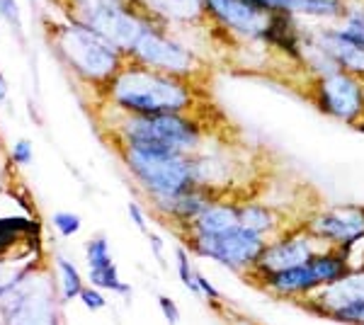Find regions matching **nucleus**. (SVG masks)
Here are the masks:
<instances>
[{"instance_id": "1", "label": "nucleus", "mask_w": 364, "mask_h": 325, "mask_svg": "<svg viewBox=\"0 0 364 325\" xmlns=\"http://www.w3.org/2000/svg\"><path fill=\"white\" fill-rule=\"evenodd\" d=\"M105 105L122 114H197L211 119L209 85L163 73L127 58L119 73L100 90Z\"/></svg>"}, {"instance_id": "2", "label": "nucleus", "mask_w": 364, "mask_h": 325, "mask_svg": "<svg viewBox=\"0 0 364 325\" xmlns=\"http://www.w3.org/2000/svg\"><path fill=\"white\" fill-rule=\"evenodd\" d=\"M114 112V110H112ZM112 124L114 146L197 156L207 149L211 119L197 114H122Z\"/></svg>"}, {"instance_id": "3", "label": "nucleus", "mask_w": 364, "mask_h": 325, "mask_svg": "<svg viewBox=\"0 0 364 325\" xmlns=\"http://www.w3.org/2000/svg\"><path fill=\"white\" fill-rule=\"evenodd\" d=\"M49 44L63 66L97 92L127 63V56L117 46L73 17H66L63 22H54L49 27Z\"/></svg>"}, {"instance_id": "4", "label": "nucleus", "mask_w": 364, "mask_h": 325, "mask_svg": "<svg viewBox=\"0 0 364 325\" xmlns=\"http://www.w3.org/2000/svg\"><path fill=\"white\" fill-rule=\"evenodd\" d=\"M117 151H119L124 168L151 199V204L168 202L197 185L195 156L141 151L129 149V146H117Z\"/></svg>"}, {"instance_id": "5", "label": "nucleus", "mask_w": 364, "mask_h": 325, "mask_svg": "<svg viewBox=\"0 0 364 325\" xmlns=\"http://www.w3.org/2000/svg\"><path fill=\"white\" fill-rule=\"evenodd\" d=\"M129 58L136 63H144L149 68L163 70V73L178 75V78L202 82V85H209L211 80V68L207 58L199 56L185 41H180L173 34V29L158 25V22H154L141 34V39L132 49Z\"/></svg>"}, {"instance_id": "6", "label": "nucleus", "mask_w": 364, "mask_h": 325, "mask_svg": "<svg viewBox=\"0 0 364 325\" xmlns=\"http://www.w3.org/2000/svg\"><path fill=\"white\" fill-rule=\"evenodd\" d=\"M321 112L350 127L364 129V78H357L345 70H326V73H306L296 82Z\"/></svg>"}, {"instance_id": "7", "label": "nucleus", "mask_w": 364, "mask_h": 325, "mask_svg": "<svg viewBox=\"0 0 364 325\" xmlns=\"http://www.w3.org/2000/svg\"><path fill=\"white\" fill-rule=\"evenodd\" d=\"M345 272H348V262H345L343 250L340 247H328V250L311 257L306 265H299V267L284 272H274V275L252 277L248 282L255 284L260 292L272 294L277 299L301 301L304 297L314 294L316 289L340 279Z\"/></svg>"}, {"instance_id": "8", "label": "nucleus", "mask_w": 364, "mask_h": 325, "mask_svg": "<svg viewBox=\"0 0 364 325\" xmlns=\"http://www.w3.org/2000/svg\"><path fill=\"white\" fill-rule=\"evenodd\" d=\"M187 247H190L195 255L216 260L219 265H224L231 272H238V275L248 277L257 265V257H260L262 247H265L267 240L260 238L257 233H250L248 228L236 226L231 230H224V233L216 235H185Z\"/></svg>"}, {"instance_id": "9", "label": "nucleus", "mask_w": 364, "mask_h": 325, "mask_svg": "<svg viewBox=\"0 0 364 325\" xmlns=\"http://www.w3.org/2000/svg\"><path fill=\"white\" fill-rule=\"evenodd\" d=\"M66 17H73V20L87 25L92 32H97L102 39H107L109 44L117 46L127 58L132 54L134 46H136V41L141 39V34L154 25V20L146 13H141L134 3L102 5V8L83 10L78 15H66Z\"/></svg>"}, {"instance_id": "10", "label": "nucleus", "mask_w": 364, "mask_h": 325, "mask_svg": "<svg viewBox=\"0 0 364 325\" xmlns=\"http://www.w3.org/2000/svg\"><path fill=\"white\" fill-rule=\"evenodd\" d=\"M326 240H321L318 235H314L306 226H299L294 230H287V233L277 235V238L267 240L262 247L260 257H257L255 270L245 277V282L252 277L260 275H274V272H284L299 265H306L311 257L318 255V252L328 250Z\"/></svg>"}, {"instance_id": "11", "label": "nucleus", "mask_w": 364, "mask_h": 325, "mask_svg": "<svg viewBox=\"0 0 364 325\" xmlns=\"http://www.w3.org/2000/svg\"><path fill=\"white\" fill-rule=\"evenodd\" d=\"M304 32V29H301ZM304 39L314 46L333 68L364 78V41L352 39L340 32L336 22H326L321 27H311L304 32Z\"/></svg>"}, {"instance_id": "12", "label": "nucleus", "mask_w": 364, "mask_h": 325, "mask_svg": "<svg viewBox=\"0 0 364 325\" xmlns=\"http://www.w3.org/2000/svg\"><path fill=\"white\" fill-rule=\"evenodd\" d=\"M304 226L331 247H345L364 235V206L348 204L316 209L306 216Z\"/></svg>"}, {"instance_id": "13", "label": "nucleus", "mask_w": 364, "mask_h": 325, "mask_svg": "<svg viewBox=\"0 0 364 325\" xmlns=\"http://www.w3.org/2000/svg\"><path fill=\"white\" fill-rule=\"evenodd\" d=\"M364 299V267L362 270H348L340 279L331 282V284L316 289L314 294L304 297L299 304L306 311L316 313V316L331 318L333 313L345 309L350 304Z\"/></svg>"}, {"instance_id": "14", "label": "nucleus", "mask_w": 364, "mask_h": 325, "mask_svg": "<svg viewBox=\"0 0 364 325\" xmlns=\"http://www.w3.org/2000/svg\"><path fill=\"white\" fill-rule=\"evenodd\" d=\"M134 5L146 13L158 25L173 27H204L219 29L211 22L204 0H132Z\"/></svg>"}, {"instance_id": "15", "label": "nucleus", "mask_w": 364, "mask_h": 325, "mask_svg": "<svg viewBox=\"0 0 364 325\" xmlns=\"http://www.w3.org/2000/svg\"><path fill=\"white\" fill-rule=\"evenodd\" d=\"M219 197H224V194L211 190V187L195 185V187H190L187 192L178 194V197L168 199V202L154 204V209H156L158 216H163L166 221H170L175 228L180 230L185 226H190V223L195 221V218L202 214V211L207 209L211 202H216ZM231 197H233V194H231Z\"/></svg>"}, {"instance_id": "16", "label": "nucleus", "mask_w": 364, "mask_h": 325, "mask_svg": "<svg viewBox=\"0 0 364 325\" xmlns=\"http://www.w3.org/2000/svg\"><path fill=\"white\" fill-rule=\"evenodd\" d=\"M238 221L243 228H248L250 233H257L260 238L272 240L277 235L287 233V230H294L299 226H289L284 223V214L274 204L257 202V199H240L238 202Z\"/></svg>"}, {"instance_id": "17", "label": "nucleus", "mask_w": 364, "mask_h": 325, "mask_svg": "<svg viewBox=\"0 0 364 325\" xmlns=\"http://www.w3.org/2000/svg\"><path fill=\"white\" fill-rule=\"evenodd\" d=\"M238 197H231V194H224L219 197L216 202H211L207 209L199 214L190 226L180 228L182 235H216V233H224V230H231L240 226L238 221Z\"/></svg>"}, {"instance_id": "18", "label": "nucleus", "mask_w": 364, "mask_h": 325, "mask_svg": "<svg viewBox=\"0 0 364 325\" xmlns=\"http://www.w3.org/2000/svg\"><path fill=\"white\" fill-rule=\"evenodd\" d=\"M269 5L296 20L338 22L350 13L352 0H272Z\"/></svg>"}, {"instance_id": "19", "label": "nucleus", "mask_w": 364, "mask_h": 325, "mask_svg": "<svg viewBox=\"0 0 364 325\" xmlns=\"http://www.w3.org/2000/svg\"><path fill=\"white\" fill-rule=\"evenodd\" d=\"M39 226L25 216L0 218V262H8L10 252L27 240H37Z\"/></svg>"}, {"instance_id": "20", "label": "nucleus", "mask_w": 364, "mask_h": 325, "mask_svg": "<svg viewBox=\"0 0 364 325\" xmlns=\"http://www.w3.org/2000/svg\"><path fill=\"white\" fill-rule=\"evenodd\" d=\"M90 284L97 287V289H107V292H117L122 297H129L132 294V287L124 284L119 279V272H117V265H107V267H97V270H90Z\"/></svg>"}, {"instance_id": "21", "label": "nucleus", "mask_w": 364, "mask_h": 325, "mask_svg": "<svg viewBox=\"0 0 364 325\" xmlns=\"http://www.w3.org/2000/svg\"><path fill=\"white\" fill-rule=\"evenodd\" d=\"M58 270H61V284H63V301H73L80 299V292H83V277H80L78 267L73 262H68L66 257H58Z\"/></svg>"}, {"instance_id": "22", "label": "nucleus", "mask_w": 364, "mask_h": 325, "mask_svg": "<svg viewBox=\"0 0 364 325\" xmlns=\"http://www.w3.org/2000/svg\"><path fill=\"white\" fill-rule=\"evenodd\" d=\"M85 262L87 270H97V267H107L112 265V252H109V243L105 235H95V238L87 240L85 245Z\"/></svg>"}, {"instance_id": "23", "label": "nucleus", "mask_w": 364, "mask_h": 325, "mask_svg": "<svg viewBox=\"0 0 364 325\" xmlns=\"http://www.w3.org/2000/svg\"><path fill=\"white\" fill-rule=\"evenodd\" d=\"M51 223H54V228L63 235V238H70V235H75L80 230V226H83L80 216L73 214V211H56V214L51 216Z\"/></svg>"}, {"instance_id": "24", "label": "nucleus", "mask_w": 364, "mask_h": 325, "mask_svg": "<svg viewBox=\"0 0 364 325\" xmlns=\"http://www.w3.org/2000/svg\"><path fill=\"white\" fill-rule=\"evenodd\" d=\"M0 20H5L10 27H13V32H17V37L25 41V25H22V15H20V5H17V0H0Z\"/></svg>"}, {"instance_id": "25", "label": "nucleus", "mask_w": 364, "mask_h": 325, "mask_svg": "<svg viewBox=\"0 0 364 325\" xmlns=\"http://www.w3.org/2000/svg\"><path fill=\"white\" fill-rule=\"evenodd\" d=\"M178 272H180V279L190 292L199 294V287H197V272L192 270L190 265V255H187V247H178Z\"/></svg>"}, {"instance_id": "26", "label": "nucleus", "mask_w": 364, "mask_h": 325, "mask_svg": "<svg viewBox=\"0 0 364 325\" xmlns=\"http://www.w3.org/2000/svg\"><path fill=\"white\" fill-rule=\"evenodd\" d=\"M66 15H78L83 10H92V8H102V5H124L132 3V0H61Z\"/></svg>"}, {"instance_id": "27", "label": "nucleus", "mask_w": 364, "mask_h": 325, "mask_svg": "<svg viewBox=\"0 0 364 325\" xmlns=\"http://www.w3.org/2000/svg\"><path fill=\"white\" fill-rule=\"evenodd\" d=\"M331 318L336 323H345V325H364V299L357 301V304H350V306H345V309L336 311Z\"/></svg>"}, {"instance_id": "28", "label": "nucleus", "mask_w": 364, "mask_h": 325, "mask_svg": "<svg viewBox=\"0 0 364 325\" xmlns=\"http://www.w3.org/2000/svg\"><path fill=\"white\" fill-rule=\"evenodd\" d=\"M10 158H13L15 165H29L34 158V149L32 144H29L27 139H20L13 144V149H10Z\"/></svg>"}, {"instance_id": "29", "label": "nucleus", "mask_w": 364, "mask_h": 325, "mask_svg": "<svg viewBox=\"0 0 364 325\" xmlns=\"http://www.w3.org/2000/svg\"><path fill=\"white\" fill-rule=\"evenodd\" d=\"M80 301H83V306L87 311H102L105 306H107V299H105V294L100 292L97 287H87L80 292Z\"/></svg>"}, {"instance_id": "30", "label": "nucleus", "mask_w": 364, "mask_h": 325, "mask_svg": "<svg viewBox=\"0 0 364 325\" xmlns=\"http://www.w3.org/2000/svg\"><path fill=\"white\" fill-rule=\"evenodd\" d=\"M158 306H161L163 316H166V321H168L170 325H178V323H180V309H178V304H175L173 299L158 297Z\"/></svg>"}, {"instance_id": "31", "label": "nucleus", "mask_w": 364, "mask_h": 325, "mask_svg": "<svg viewBox=\"0 0 364 325\" xmlns=\"http://www.w3.org/2000/svg\"><path fill=\"white\" fill-rule=\"evenodd\" d=\"M197 287H199V294H202V297L207 299V301H211V304H219V301H221V294L216 292L214 284H211L209 279H204L199 272H197Z\"/></svg>"}, {"instance_id": "32", "label": "nucleus", "mask_w": 364, "mask_h": 325, "mask_svg": "<svg viewBox=\"0 0 364 325\" xmlns=\"http://www.w3.org/2000/svg\"><path fill=\"white\" fill-rule=\"evenodd\" d=\"M129 216H132V221L136 223V226L144 230V233H149V223H146V214L144 209L136 204V202H129Z\"/></svg>"}, {"instance_id": "33", "label": "nucleus", "mask_w": 364, "mask_h": 325, "mask_svg": "<svg viewBox=\"0 0 364 325\" xmlns=\"http://www.w3.org/2000/svg\"><path fill=\"white\" fill-rule=\"evenodd\" d=\"M15 284H17V279H15V277H13V279H10V282H5V277L0 275V301H3L5 297H8L10 292H13Z\"/></svg>"}, {"instance_id": "34", "label": "nucleus", "mask_w": 364, "mask_h": 325, "mask_svg": "<svg viewBox=\"0 0 364 325\" xmlns=\"http://www.w3.org/2000/svg\"><path fill=\"white\" fill-rule=\"evenodd\" d=\"M149 240H151V245H154V250H156V255L161 257L163 255V243H161V238L154 233H149Z\"/></svg>"}, {"instance_id": "35", "label": "nucleus", "mask_w": 364, "mask_h": 325, "mask_svg": "<svg viewBox=\"0 0 364 325\" xmlns=\"http://www.w3.org/2000/svg\"><path fill=\"white\" fill-rule=\"evenodd\" d=\"M8 97V80H5V75L0 73V102Z\"/></svg>"}, {"instance_id": "36", "label": "nucleus", "mask_w": 364, "mask_h": 325, "mask_svg": "<svg viewBox=\"0 0 364 325\" xmlns=\"http://www.w3.org/2000/svg\"><path fill=\"white\" fill-rule=\"evenodd\" d=\"M352 3H364V0H352Z\"/></svg>"}]
</instances>
